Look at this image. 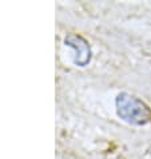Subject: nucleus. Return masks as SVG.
Segmentation results:
<instances>
[{
    "mask_svg": "<svg viewBox=\"0 0 151 159\" xmlns=\"http://www.w3.org/2000/svg\"><path fill=\"white\" fill-rule=\"evenodd\" d=\"M117 115L132 126H146L151 122V110L142 99L128 92H121L115 99Z\"/></svg>",
    "mask_w": 151,
    "mask_h": 159,
    "instance_id": "nucleus-1",
    "label": "nucleus"
},
{
    "mask_svg": "<svg viewBox=\"0 0 151 159\" xmlns=\"http://www.w3.org/2000/svg\"><path fill=\"white\" fill-rule=\"evenodd\" d=\"M66 44L75 51L74 61L79 67H86L91 61V47L83 36L78 34H68L64 39Z\"/></svg>",
    "mask_w": 151,
    "mask_h": 159,
    "instance_id": "nucleus-2",
    "label": "nucleus"
}]
</instances>
